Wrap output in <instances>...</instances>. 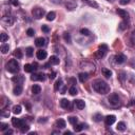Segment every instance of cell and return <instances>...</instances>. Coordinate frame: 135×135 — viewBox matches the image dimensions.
Instances as JSON below:
<instances>
[{"mask_svg": "<svg viewBox=\"0 0 135 135\" xmlns=\"http://www.w3.org/2000/svg\"><path fill=\"white\" fill-rule=\"evenodd\" d=\"M131 42L133 44H135V31H132V33H131Z\"/></svg>", "mask_w": 135, "mask_h": 135, "instance_id": "49", "label": "cell"}, {"mask_svg": "<svg viewBox=\"0 0 135 135\" xmlns=\"http://www.w3.org/2000/svg\"><path fill=\"white\" fill-rule=\"evenodd\" d=\"M35 44H36V47H38V48H42L47 44V40L43 37H38L35 39Z\"/></svg>", "mask_w": 135, "mask_h": 135, "instance_id": "13", "label": "cell"}, {"mask_svg": "<svg viewBox=\"0 0 135 135\" xmlns=\"http://www.w3.org/2000/svg\"><path fill=\"white\" fill-rule=\"evenodd\" d=\"M31 79L33 81H44L47 79V75L44 73H34L32 76H31Z\"/></svg>", "mask_w": 135, "mask_h": 135, "instance_id": "7", "label": "cell"}, {"mask_svg": "<svg viewBox=\"0 0 135 135\" xmlns=\"http://www.w3.org/2000/svg\"><path fill=\"white\" fill-rule=\"evenodd\" d=\"M10 2L14 4L15 6H18V5H19V2H18V0H10Z\"/></svg>", "mask_w": 135, "mask_h": 135, "instance_id": "54", "label": "cell"}, {"mask_svg": "<svg viewBox=\"0 0 135 135\" xmlns=\"http://www.w3.org/2000/svg\"><path fill=\"white\" fill-rule=\"evenodd\" d=\"M53 134H58V133H59V131H54V132H52Z\"/></svg>", "mask_w": 135, "mask_h": 135, "instance_id": "59", "label": "cell"}, {"mask_svg": "<svg viewBox=\"0 0 135 135\" xmlns=\"http://www.w3.org/2000/svg\"><path fill=\"white\" fill-rule=\"evenodd\" d=\"M116 129H117L118 131H120V132H124V131H126L127 127H126V124L124 123V121H119V123L117 124V127H116Z\"/></svg>", "mask_w": 135, "mask_h": 135, "instance_id": "26", "label": "cell"}, {"mask_svg": "<svg viewBox=\"0 0 135 135\" xmlns=\"http://www.w3.org/2000/svg\"><path fill=\"white\" fill-rule=\"evenodd\" d=\"M36 134H37L36 132H31V133H30V135H36Z\"/></svg>", "mask_w": 135, "mask_h": 135, "instance_id": "58", "label": "cell"}, {"mask_svg": "<svg viewBox=\"0 0 135 135\" xmlns=\"http://www.w3.org/2000/svg\"><path fill=\"white\" fill-rule=\"evenodd\" d=\"M89 77H90V75H89V73L88 72H81V73H79L78 74V79H79V81L80 82H85L87 80L89 79Z\"/></svg>", "mask_w": 135, "mask_h": 135, "instance_id": "14", "label": "cell"}, {"mask_svg": "<svg viewBox=\"0 0 135 135\" xmlns=\"http://www.w3.org/2000/svg\"><path fill=\"white\" fill-rule=\"evenodd\" d=\"M88 127L89 126L87 124H76L74 127V130H75V132H80L83 129H88Z\"/></svg>", "mask_w": 135, "mask_h": 135, "instance_id": "21", "label": "cell"}, {"mask_svg": "<svg viewBox=\"0 0 135 135\" xmlns=\"http://www.w3.org/2000/svg\"><path fill=\"white\" fill-rule=\"evenodd\" d=\"M12 124L16 128H21L25 124V119H20V118L14 117V118H12Z\"/></svg>", "mask_w": 135, "mask_h": 135, "instance_id": "10", "label": "cell"}, {"mask_svg": "<svg viewBox=\"0 0 135 135\" xmlns=\"http://www.w3.org/2000/svg\"><path fill=\"white\" fill-rule=\"evenodd\" d=\"M25 53H26V56L28 57H32L33 56V54H34V49L33 48H26V50H25Z\"/></svg>", "mask_w": 135, "mask_h": 135, "instance_id": "39", "label": "cell"}, {"mask_svg": "<svg viewBox=\"0 0 135 135\" xmlns=\"http://www.w3.org/2000/svg\"><path fill=\"white\" fill-rule=\"evenodd\" d=\"M55 17H56L55 12H50L47 14V20L48 21H53L54 19H55Z\"/></svg>", "mask_w": 135, "mask_h": 135, "instance_id": "35", "label": "cell"}, {"mask_svg": "<svg viewBox=\"0 0 135 135\" xmlns=\"http://www.w3.org/2000/svg\"><path fill=\"white\" fill-rule=\"evenodd\" d=\"M23 69H24V71L26 72V73H32V72L37 71V69H38V66H37V64H33V65L26 64V65H24Z\"/></svg>", "mask_w": 135, "mask_h": 135, "instance_id": "9", "label": "cell"}, {"mask_svg": "<svg viewBox=\"0 0 135 135\" xmlns=\"http://www.w3.org/2000/svg\"><path fill=\"white\" fill-rule=\"evenodd\" d=\"M5 69H6L7 72H10V73H12V74H16L20 71L19 62H18L16 59H11L10 61L6 62Z\"/></svg>", "mask_w": 135, "mask_h": 135, "instance_id": "2", "label": "cell"}, {"mask_svg": "<svg viewBox=\"0 0 135 135\" xmlns=\"http://www.w3.org/2000/svg\"><path fill=\"white\" fill-rule=\"evenodd\" d=\"M66 91H67L66 84H62V87L59 89V93H60V94H66Z\"/></svg>", "mask_w": 135, "mask_h": 135, "instance_id": "46", "label": "cell"}, {"mask_svg": "<svg viewBox=\"0 0 135 135\" xmlns=\"http://www.w3.org/2000/svg\"><path fill=\"white\" fill-rule=\"evenodd\" d=\"M26 34H28V36H30V37H33V36L35 35V31L34 29H28V31H26Z\"/></svg>", "mask_w": 135, "mask_h": 135, "instance_id": "45", "label": "cell"}, {"mask_svg": "<svg viewBox=\"0 0 135 135\" xmlns=\"http://www.w3.org/2000/svg\"><path fill=\"white\" fill-rule=\"evenodd\" d=\"M55 76H56V73H55V72H52V73L49 75V78H50V79H54V78H55Z\"/></svg>", "mask_w": 135, "mask_h": 135, "instance_id": "56", "label": "cell"}, {"mask_svg": "<svg viewBox=\"0 0 135 135\" xmlns=\"http://www.w3.org/2000/svg\"><path fill=\"white\" fill-rule=\"evenodd\" d=\"M69 93L72 96H75V95H77L78 94V90H77V88H76L75 85H72V87L70 88V90H69Z\"/></svg>", "mask_w": 135, "mask_h": 135, "instance_id": "33", "label": "cell"}, {"mask_svg": "<svg viewBox=\"0 0 135 135\" xmlns=\"http://www.w3.org/2000/svg\"><path fill=\"white\" fill-rule=\"evenodd\" d=\"M92 88L96 93L101 94V95H106V94L110 93V85L101 79L94 80L92 83Z\"/></svg>", "mask_w": 135, "mask_h": 135, "instance_id": "1", "label": "cell"}, {"mask_svg": "<svg viewBox=\"0 0 135 135\" xmlns=\"http://www.w3.org/2000/svg\"><path fill=\"white\" fill-rule=\"evenodd\" d=\"M55 127L58 128V129H65L66 128V121L65 119L62 118H59L55 121Z\"/></svg>", "mask_w": 135, "mask_h": 135, "instance_id": "19", "label": "cell"}, {"mask_svg": "<svg viewBox=\"0 0 135 135\" xmlns=\"http://www.w3.org/2000/svg\"><path fill=\"white\" fill-rule=\"evenodd\" d=\"M41 31H42V32L43 33H46V34H48L49 32H50V31H51V29L50 28H49V26L48 25H46V24H43L42 26H41Z\"/></svg>", "mask_w": 135, "mask_h": 135, "instance_id": "43", "label": "cell"}, {"mask_svg": "<svg viewBox=\"0 0 135 135\" xmlns=\"http://www.w3.org/2000/svg\"><path fill=\"white\" fill-rule=\"evenodd\" d=\"M47 121H48V118L47 117H40L39 119H38V123L39 124H43V123H47Z\"/></svg>", "mask_w": 135, "mask_h": 135, "instance_id": "50", "label": "cell"}, {"mask_svg": "<svg viewBox=\"0 0 135 135\" xmlns=\"http://www.w3.org/2000/svg\"><path fill=\"white\" fill-rule=\"evenodd\" d=\"M14 132H13V130H11V129H7V130H5V131L3 132V134L4 135H8V134H13Z\"/></svg>", "mask_w": 135, "mask_h": 135, "instance_id": "52", "label": "cell"}, {"mask_svg": "<svg viewBox=\"0 0 135 135\" xmlns=\"http://www.w3.org/2000/svg\"><path fill=\"white\" fill-rule=\"evenodd\" d=\"M125 78H126V74L124 73V72H121V73L119 74V79L121 82H125Z\"/></svg>", "mask_w": 135, "mask_h": 135, "instance_id": "48", "label": "cell"}, {"mask_svg": "<svg viewBox=\"0 0 135 135\" xmlns=\"http://www.w3.org/2000/svg\"><path fill=\"white\" fill-rule=\"evenodd\" d=\"M14 56L17 57V59H21L22 57H23V54H22V51L20 49H16L14 51Z\"/></svg>", "mask_w": 135, "mask_h": 135, "instance_id": "31", "label": "cell"}, {"mask_svg": "<svg viewBox=\"0 0 135 135\" xmlns=\"http://www.w3.org/2000/svg\"><path fill=\"white\" fill-rule=\"evenodd\" d=\"M128 23H127V21H121L120 22V24H119V31H124V30H126V29H128Z\"/></svg>", "mask_w": 135, "mask_h": 135, "instance_id": "37", "label": "cell"}, {"mask_svg": "<svg viewBox=\"0 0 135 135\" xmlns=\"http://www.w3.org/2000/svg\"><path fill=\"white\" fill-rule=\"evenodd\" d=\"M59 103H60V107L64 108V109H72V103L67 98H62Z\"/></svg>", "mask_w": 135, "mask_h": 135, "instance_id": "11", "label": "cell"}, {"mask_svg": "<svg viewBox=\"0 0 135 135\" xmlns=\"http://www.w3.org/2000/svg\"><path fill=\"white\" fill-rule=\"evenodd\" d=\"M49 62L51 64V66H57V65H59L60 59H59V57L53 55V56L50 57V60H49Z\"/></svg>", "mask_w": 135, "mask_h": 135, "instance_id": "22", "label": "cell"}, {"mask_svg": "<svg viewBox=\"0 0 135 135\" xmlns=\"http://www.w3.org/2000/svg\"><path fill=\"white\" fill-rule=\"evenodd\" d=\"M129 2H130V0H119V3L121 5H127Z\"/></svg>", "mask_w": 135, "mask_h": 135, "instance_id": "51", "label": "cell"}, {"mask_svg": "<svg viewBox=\"0 0 135 135\" xmlns=\"http://www.w3.org/2000/svg\"><path fill=\"white\" fill-rule=\"evenodd\" d=\"M134 103H135V101H134Z\"/></svg>", "mask_w": 135, "mask_h": 135, "instance_id": "60", "label": "cell"}, {"mask_svg": "<svg viewBox=\"0 0 135 135\" xmlns=\"http://www.w3.org/2000/svg\"><path fill=\"white\" fill-rule=\"evenodd\" d=\"M85 67V70H90V72H94L96 70V68H95V65H93L92 62H90V61H82L81 64H80V68H84Z\"/></svg>", "mask_w": 135, "mask_h": 135, "instance_id": "8", "label": "cell"}, {"mask_svg": "<svg viewBox=\"0 0 135 135\" xmlns=\"http://www.w3.org/2000/svg\"><path fill=\"white\" fill-rule=\"evenodd\" d=\"M6 40H8V35L6 33H1V34H0V41L5 42Z\"/></svg>", "mask_w": 135, "mask_h": 135, "instance_id": "38", "label": "cell"}, {"mask_svg": "<svg viewBox=\"0 0 135 135\" xmlns=\"http://www.w3.org/2000/svg\"><path fill=\"white\" fill-rule=\"evenodd\" d=\"M20 130H21V133H25V132H29V130H30V127H29V125H26V124H24L22 127L20 128Z\"/></svg>", "mask_w": 135, "mask_h": 135, "instance_id": "41", "label": "cell"}, {"mask_svg": "<svg viewBox=\"0 0 135 135\" xmlns=\"http://www.w3.org/2000/svg\"><path fill=\"white\" fill-rule=\"evenodd\" d=\"M102 72V75L105 76L106 78H110L111 76H112V71L110 69H107V68H103V69L101 70Z\"/></svg>", "mask_w": 135, "mask_h": 135, "instance_id": "25", "label": "cell"}, {"mask_svg": "<svg viewBox=\"0 0 135 135\" xmlns=\"http://www.w3.org/2000/svg\"><path fill=\"white\" fill-rule=\"evenodd\" d=\"M36 57H37V59H39V60H43L48 57V53L44 50H39L36 53Z\"/></svg>", "mask_w": 135, "mask_h": 135, "instance_id": "15", "label": "cell"}, {"mask_svg": "<svg viewBox=\"0 0 135 135\" xmlns=\"http://www.w3.org/2000/svg\"><path fill=\"white\" fill-rule=\"evenodd\" d=\"M32 93L34 95H38V94L41 93V87L39 84H34L32 87Z\"/></svg>", "mask_w": 135, "mask_h": 135, "instance_id": "24", "label": "cell"}, {"mask_svg": "<svg viewBox=\"0 0 135 135\" xmlns=\"http://www.w3.org/2000/svg\"><path fill=\"white\" fill-rule=\"evenodd\" d=\"M22 91H23V89H22V85L21 84H16L15 88L13 89V93H14V95H16V96L21 95Z\"/></svg>", "mask_w": 135, "mask_h": 135, "instance_id": "20", "label": "cell"}, {"mask_svg": "<svg viewBox=\"0 0 135 135\" xmlns=\"http://www.w3.org/2000/svg\"><path fill=\"white\" fill-rule=\"evenodd\" d=\"M117 14L121 17V18H124V19H128V13L126 12L125 10H121V8H119V10H117Z\"/></svg>", "mask_w": 135, "mask_h": 135, "instance_id": "27", "label": "cell"}, {"mask_svg": "<svg viewBox=\"0 0 135 135\" xmlns=\"http://www.w3.org/2000/svg\"><path fill=\"white\" fill-rule=\"evenodd\" d=\"M50 1L53 4H56V5H57V4H60L61 3V0H50Z\"/></svg>", "mask_w": 135, "mask_h": 135, "instance_id": "55", "label": "cell"}, {"mask_svg": "<svg viewBox=\"0 0 135 135\" xmlns=\"http://www.w3.org/2000/svg\"><path fill=\"white\" fill-rule=\"evenodd\" d=\"M74 105H75V107L77 108L78 110H82V109H84V107H85V102L82 99H75L74 100Z\"/></svg>", "mask_w": 135, "mask_h": 135, "instance_id": "18", "label": "cell"}, {"mask_svg": "<svg viewBox=\"0 0 135 135\" xmlns=\"http://www.w3.org/2000/svg\"><path fill=\"white\" fill-rule=\"evenodd\" d=\"M115 120H116V117H115V115H108L106 116V118H105V124L106 126H112L114 123H115Z\"/></svg>", "mask_w": 135, "mask_h": 135, "instance_id": "12", "label": "cell"}, {"mask_svg": "<svg viewBox=\"0 0 135 135\" xmlns=\"http://www.w3.org/2000/svg\"><path fill=\"white\" fill-rule=\"evenodd\" d=\"M1 23L4 26H12L13 24L15 23V18L13 16H4L1 18Z\"/></svg>", "mask_w": 135, "mask_h": 135, "instance_id": "6", "label": "cell"}, {"mask_svg": "<svg viewBox=\"0 0 135 135\" xmlns=\"http://www.w3.org/2000/svg\"><path fill=\"white\" fill-rule=\"evenodd\" d=\"M93 119L95 120L96 123H98V121H101V119H102V114H100V113L94 114V115H93Z\"/></svg>", "mask_w": 135, "mask_h": 135, "instance_id": "40", "label": "cell"}, {"mask_svg": "<svg viewBox=\"0 0 135 135\" xmlns=\"http://www.w3.org/2000/svg\"><path fill=\"white\" fill-rule=\"evenodd\" d=\"M1 116L2 117H8L10 116V111H6V112H4V110H2V112H1Z\"/></svg>", "mask_w": 135, "mask_h": 135, "instance_id": "47", "label": "cell"}, {"mask_svg": "<svg viewBox=\"0 0 135 135\" xmlns=\"http://www.w3.org/2000/svg\"><path fill=\"white\" fill-rule=\"evenodd\" d=\"M68 134L71 135V134H72V132H71V131H66V132H65V135H68Z\"/></svg>", "mask_w": 135, "mask_h": 135, "instance_id": "57", "label": "cell"}, {"mask_svg": "<svg viewBox=\"0 0 135 135\" xmlns=\"http://www.w3.org/2000/svg\"><path fill=\"white\" fill-rule=\"evenodd\" d=\"M0 50H1V53H2V54H6L8 51H10V46H8V44L3 43L2 46H1V49H0Z\"/></svg>", "mask_w": 135, "mask_h": 135, "instance_id": "36", "label": "cell"}, {"mask_svg": "<svg viewBox=\"0 0 135 135\" xmlns=\"http://www.w3.org/2000/svg\"><path fill=\"white\" fill-rule=\"evenodd\" d=\"M21 111H22V107L20 105H16V106L13 107V113L14 114H17V115L20 114Z\"/></svg>", "mask_w": 135, "mask_h": 135, "instance_id": "28", "label": "cell"}, {"mask_svg": "<svg viewBox=\"0 0 135 135\" xmlns=\"http://www.w3.org/2000/svg\"><path fill=\"white\" fill-rule=\"evenodd\" d=\"M68 120H69V123L73 126L78 124V118L76 117V116H69V117H68Z\"/></svg>", "mask_w": 135, "mask_h": 135, "instance_id": "30", "label": "cell"}, {"mask_svg": "<svg viewBox=\"0 0 135 135\" xmlns=\"http://www.w3.org/2000/svg\"><path fill=\"white\" fill-rule=\"evenodd\" d=\"M80 34L83 35V36H90L91 35V32H90L88 29H81L80 30Z\"/></svg>", "mask_w": 135, "mask_h": 135, "instance_id": "42", "label": "cell"}, {"mask_svg": "<svg viewBox=\"0 0 135 135\" xmlns=\"http://www.w3.org/2000/svg\"><path fill=\"white\" fill-rule=\"evenodd\" d=\"M108 101L110 102V105L112 106H119L120 103H121V99H120V97L118 96V94H116V93H113V94H110L109 97H108Z\"/></svg>", "mask_w": 135, "mask_h": 135, "instance_id": "3", "label": "cell"}, {"mask_svg": "<svg viewBox=\"0 0 135 135\" xmlns=\"http://www.w3.org/2000/svg\"><path fill=\"white\" fill-rule=\"evenodd\" d=\"M66 7H67V10H69V11H74L75 8L77 7V3H76L75 1L70 0V1L66 2Z\"/></svg>", "mask_w": 135, "mask_h": 135, "instance_id": "17", "label": "cell"}, {"mask_svg": "<svg viewBox=\"0 0 135 135\" xmlns=\"http://www.w3.org/2000/svg\"><path fill=\"white\" fill-rule=\"evenodd\" d=\"M107 53H108V46L107 44H101V46H99L98 50L95 53V57L97 59H101V58L106 56Z\"/></svg>", "mask_w": 135, "mask_h": 135, "instance_id": "4", "label": "cell"}, {"mask_svg": "<svg viewBox=\"0 0 135 135\" xmlns=\"http://www.w3.org/2000/svg\"><path fill=\"white\" fill-rule=\"evenodd\" d=\"M12 80L17 84H22L23 81H24V77L23 76H21V75H18V76H14V77L12 78Z\"/></svg>", "mask_w": 135, "mask_h": 135, "instance_id": "23", "label": "cell"}, {"mask_svg": "<svg viewBox=\"0 0 135 135\" xmlns=\"http://www.w3.org/2000/svg\"><path fill=\"white\" fill-rule=\"evenodd\" d=\"M44 15H46V11L41 7H34L32 10V16L35 19H41Z\"/></svg>", "mask_w": 135, "mask_h": 135, "instance_id": "5", "label": "cell"}, {"mask_svg": "<svg viewBox=\"0 0 135 135\" xmlns=\"http://www.w3.org/2000/svg\"><path fill=\"white\" fill-rule=\"evenodd\" d=\"M7 129H8V125L4 124V123L0 124V130H1L2 132H4V131H5V130H7Z\"/></svg>", "mask_w": 135, "mask_h": 135, "instance_id": "44", "label": "cell"}, {"mask_svg": "<svg viewBox=\"0 0 135 135\" xmlns=\"http://www.w3.org/2000/svg\"><path fill=\"white\" fill-rule=\"evenodd\" d=\"M114 58H115V62L116 64H118V65L124 64V62L127 60V57H126L124 54H118V55H116Z\"/></svg>", "mask_w": 135, "mask_h": 135, "instance_id": "16", "label": "cell"}, {"mask_svg": "<svg viewBox=\"0 0 135 135\" xmlns=\"http://www.w3.org/2000/svg\"><path fill=\"white\" fill-rule=\"evenodd\" d=\"M83 2H85V3H88L90 6H93V7H95V8H98L99 6H98V4L95 2V1H93V0H82Z\"/></svg>", "mask_w": 135, "mask_h": 135, "instance_id": "34", "label": "cell"}, {"mask_svg": "<svg viewBox=\"0 0 135 135\" xmlns=\"http://www.w3.org/2000/svg\"><path fill=\"white\" fill-rule=\"evenodd\" d=\"M24 105L26 106V109H28V111H31V109H32V107H31V103L28 102V101H24Z\"/></svg>", "mask_w": 135, "mask_h": 135, "instance_id": "53", "label": "cell"}, {"mask_svg": "<svg viewBox=\"0 0 135 135\" xmlns=\"http://www.w3.org/2000/svg\"><path fill=\"white\" fill-rule=\"evenodd\" d=\"M62 84H64V83H62V79L59 78L55 82V84H54V89H55V91H59V89L62 87Z\"/></svg>", "mask_w": 135, "mask_h": 135, "instance_id": "29", "label": "cell"}, {"mask_svg": "<svg viewBox=\"0 0 135 135\" xmlns=\"http://www.w3.org/2000/svg\"><path fill=\"white\" fill-rule=\"evenodd\" d=\"M64 39H65V41H66V42H68V43H72V37H71L70 33L65 32V33H64Z\"/></svg>", "mask_w": 135, "mask_h": 135, "instance_id": "32", "label": "cell"}]
</instances>
